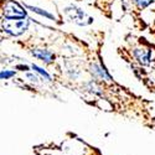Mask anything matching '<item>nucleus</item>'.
I'll list each match as a JSON object with an SVG mask.
<instances>
[{"instance_id": "nucleus-1", "label": "nucleus", "mask_w": 155, "mask_h": 155, "mask_svg": "<svg viewBox=\"0 0 155 155\" xmlns=\"http://www.w3.org/2000/svg\"><path fill=\"white\" fill-rule=\"evenodd\" d=\"M28 28H29V20H25V19H16V20L6 19L3 21L4 31L11 36H19L24 34L28 30Z\"/></svg>"}, {"instance_id": "nucleus-2", "label": "nucleus", "mask_w": 155, "mask_h": 155, "mask_svg": "<svg viewBox=\"0 0 155 155\" xmlns=\"http://www.w3.org/2000/svg\"><path fill=\"white\" fill-rule=\"evenodd\" d=\"M4 18L10 20H16V19H25L26 18V11H25L18 3L15 2H9L4 8Z\"/></svg>"}, {"instance_id": "nucleus-3", "label": "nucleus", "mask_w": 155, "mask_h": 155, "mask_svg": "<svg viewBox=\"0 0 155 155\" xmlns=\"http://www.w3.org/2000/svg\"><path fill=\"white\" fill-rule=\"evenodd\" d=\"M31 54H32L35 57L40 58L41 61H44V62H46V63H51V62L54 61V58H55L54 54H52V52H50L48 50L37 48V50H32V51H31Z\"/></svg>"}, {"instance_id": "nucleus-4", "label": "nucleus", "mask_w": 155, "mask_h": 155, "mask_svg": "<svg viewBox=\"0 0 155 155\" xmlns=\"http://www.w3.org/2000/svg\"><path fill=\"white\" fill-rule=\"evenodd\" d=\"M66 12L68 15H71V19L74 21V22H77L80 25V20H83L84 18H87V15L84 14V12L81 10V9H77V8H74V6H72V8H67L66 9Z\"/></svg>"}, {"instance_id": "nucleus-5", "label": "nucleus", "mask_w": 155, "mask_h": 155, "mask_svg": "<svg viewBox=\"0 0 155 155\" xmlns=\"http://www.w3.org/2000/svg\"><path fill=\"white\" fill-rule=\"evenodd\" d=\"M92 73L96 77H99L102 80H106V81H112V77L109 76V73L107 72V70L101 66V64H93L92 66Z\"/></svg>"}, {"instance_id": "nucleus-6", "label": "nucleus", "mask_w": 155, "mask_h": 155, "mask_svg": "<svg viewBox=\"0 0 155 155\" xmlns=\"http://www.w3.org/2000/svg\"><path fill=\"white\" fill-rule=\"evenodd\" d=\"M134 56L135 58L141 63V64H148L149 60H150V52L148 50L144 48H138L134 51Z\"/></svg>"}, {"instance_id": "nucleus-7", "label": "nucleus", "mask_w": 155, "mask_h": 155, "mask_svg": "<svg viewBox=\"0 0 155 155\" xmlns=\"http://www.w3.org/2000/svg\"><path fill=\"white\" fill-rule=\"evenodd\" d=\"M26 8H28V9H31L34 12H36V14H40V15H42V16H45V18H48V19H54V15H52V14H50V12H47V11H45V10L40 9V8L31 6V5H28Z\"/></svg>"}, {"instance_id": "nucleus-8", "label": "nucleus", "mask_w": 155, "mask_h": 155, "mask_svg": "<svg viewBox=\"0 0 155 155\" xmlns=\"http://www.w3.org/2000/svg\"><path fill=\"white\" fill-rule=\"evenodd\" d=\"M31 67H32V70H35V71H36L37 73H40V74H41L42 77H45V80H46L47 82H50V81H51V76H50V74H48V73H47V72H46V71H45L44 68L38 67L37 64H32Z\"/></svg>"}, {"instance_id": "nucleus-9", "label": "nucleus", "mask_w": 155, "mask_h": 155, "mask_svg": "<svg viewBox=\"0 0 155 155\" xmlns=\"http://www.w3.org/2000/svg\"><path fill=\"white\" fill-rule=\"evenodd\" d=\"M15 76V72L14 71H9V70H5V71H2L0 72V80H9L11 77Z\"/></svg>"}, {"instance_id": "nucleus-10", "label": "nucleus", "mask_w": 155, "mask_h": 155, "mask_svg": "<svg viewBox=\"0 0 155 155\" xmlns=\"http://www.w3.org/2000/svg\"><path fill=\"white\" fill-rule=\"evenodd\" d=\"M154 2V0H134V3L138 5V8L140 9H144L147 6H149L151 3Z\"/></svg>"}, {"instance_id": "nucleus-11", "label": "nucleus", "mask_w": 155, "mask_h": 155, "mask_svg": "<svg viewBox=\"0 0 155 155\" xmlns=\"http://www.w3.org/2000/svg\"><path fill=\"white\" fill-rule=\"evenodd\" d=\"M28 78H30V81L34 82V83H37L38 82V78H37L35 74H32V73H28Z\"/></svg>"}, {"instance_id": "nucleus-12", "label": "nucleus", "mask_w": 155, "mask_h": 155, "mask_svg": "<svg viewBox=\"0 0 155 155\" xmlns=\"http://www.w3.org/2000/svg\"><path fill=\"white\" fill-rule=\"evenodd\" d=\"M16 68H20V71H28L29 70L28 66H16Z\"/></svg>"}]
</instances>
